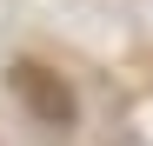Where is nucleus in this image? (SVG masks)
I'll return each mask as SVG.
<instances>
[{"instance_id":"obj_1","label":"nucleus","mask_w":153,"mask_h":146,"mask_svg":"<svg viewBox=\"0 0 153 146\" xmlns=\"http://www.w3.org/2000/svg\"><path fill=\"white\" fill-rule=\"evenodd\" d=\"M13 93H20V106H27L33 119H53V126H67L73 119V93H67V80L53 66H40V60H13Z\"/></svg>"}]
</instances>
